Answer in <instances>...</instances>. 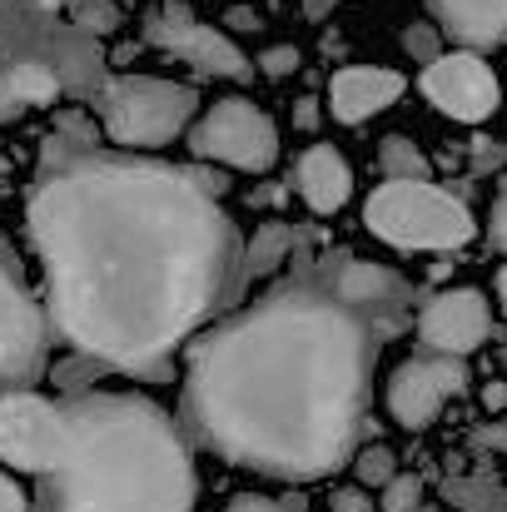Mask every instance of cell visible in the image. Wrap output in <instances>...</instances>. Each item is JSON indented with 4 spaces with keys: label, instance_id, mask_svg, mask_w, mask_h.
Masks as SVG:
<instances>
[{
    "label": "cell",
    "instance_id": "cell-1",
    "mask_svg": "<svg viewBox=\"0 0 507 512\" xmlns=\"http://www.w3.org/2000/svg\"><path fill=\"white\" fill-rule=\"evenodd\" d=\"M45 269V324L85 373L169 378V358L244 294V234L219 179L189 165L45 150L25 194Z\"/></svg>",
    "mask_w": 507,
    "mask_h": 512
},
{
    "label": "cell",
    "instance_id": "cell-2",
    "mask_svg": "<svg viewBox=\"0 0 507 512\" xmlns=\"http://www.w3.org/2000/svg\"><path fill=\"white\" fill-rule=\"evenodd\" d=\"M294 254L289 279L189 343L174 423L234 468L309 483L353 458L378 348L408 324L413 289L343 249Z\"/></svg>",
    "mask_w": 507,
    "mask_h": 512
},
{
    "label": "cell",
    "instance_id": "cell-3",
    "mask_svg": "<svg viewBox=\"0 0 507 512\" xmlns=\"http://www.w3.org/2000/svg\"><path fill=\"white\" fill-rule=\"evenodd\" d=\"M0 463L45 478L50 512H194L184 428L140 393H0Z\"/></svg>",
    "mask_w": 507,
    "mask_h": 512
},
{
    "label": "cell",
    "instance_id": "cell-4",
    "mask_svg": "<svg viewBox=\"0 0 507 512\" xmlns=\"http://www.w3.org/2000/svg\"><path fill=\"white\" fill-rule=\"evenodd\" d=\"M363 224L383 244L418 249V254H448L473 239L468 204L438 189L433 179H383L363 204Z\"/></svg>",
    "mask_w": 507,
    "mask_h": 512
},
{
    "label": "cell",
    "instance_id": "cell-5",
    "mask_svg": "<svg viewBox=\"0 0 507 512\" xmlns=\"http://www.w3.org/2000/svg\"><path fill=\"white\" fill-rule=\"evenodd\" d=\"M199 95L194 85L160 75H115L100 90V125L125 150H160L184 135Z\"/></svg>",
    "mask_w": 507,
    "mask_h": 512
},
{
    "label": "cell",
    "instance_id": "cell-6",
    "mask_svg": "<svg viewBox=\"0 0 507 512\" xmlns=\"http://www.w3.org/2000/svg\"><path fill=\"white\" fill-rule=\"evenodd\" d=\"M189 155L239 174H269L274 160H279V130L254 100L224 95L194 120Z\"/></svg>",
    "mask_w": 507,
    "mask_h": 512
},
{
    "label": "cell",
    "instance_id": "cell-7",
    "mask_svg": "<svg viewBox=\"0 0 507 512\" xmlns=\"http://www.w3.org/2000/svg\"><path fill=\"white\" fill-rule=\"evenodd\" d=\"M50 358L45 309L25 294L15 259L0 249V393H30Z\"/></svg>",
    "mask_w": 507,
    "mask_h": 512
},
{
    "label": "cell",
    "instance_id": "cell-8",
    "mask_svg": "<svg viewBox=\"0 0 507 512\" xmlns=\"http://www.w3.org/2000/svg\"><path fill=\"white\" fill-rule=\"evenodd\" d=\"M145 40L160 45L174 60H184L194 75H209V80H234V85H244V80L254 75V60H249L224 30L194 20L179 0L165 5V10H155V15L145 20Z\"/></svg>",
    "mask_w": 507,
    "mask_h": 512
},
{
    "label": "cell",
    "instance_id": "cell-9",
    "mask_svg": "<svg viewBox=\"0 0 507 512\" xmlns=\"http://www.w3.org/2000/svg\"><path fill=\"white\" fill-rule=\"evenodd\" d=\"M468 388V363L463 358H443V353H418L403 358L388 378V413L398 428H428L448 398H458Z\"/></svg>",
    "mask_w": 507,
    "mask_h": 512
},
{
    "label": "cell",
    "instance_id": "cell-10",
    "mask_svg": "<svg viewBox=\"0 0 507 512\" xmlns=\"http://www.w3.org/2000/svg\"><path fill=\"white\" fill-rule=\"evenodd\" d=\"M418 85L433 110H443L463 125H478L498 110V75L483 65V55H468V50H453V55H438L433 65H423Z\"/></svg>",
    "mask_w": 507,
    "mask_h": 512
},
{
    "label": "cell",
    "instance_id": "cell-11",
    "mask_svg": "<svg viewBox=\"0 0 507 512\" xmlns=\"http://www.w3.org/2000/svg\"><path fill=\"white\" fill-rule=\"evenodd\" d=\"M493 334V309L478 289H448L433 294L418 314V343L423 353H443V358H468L473 348H483Z\"/></svg>",
    "mask_w": 507,
    "mask_h": 512
},
{
    "label": "cell",
    "instance_id": "cell-12",
    "mask_svg": "<svg viewBox=\"0 0 507 512\" xmlns=\"http://www.w3.org/2000/svg\"><path fill=\"white\" fill-rule=\"evenodd\" d=\"M403 95V75L383 65H348L329 80V105L343 125H363Z\"/></svg>",
    "mask_w": 507,
    "mask_h": 512
},
{
    "label": "cell",
    "instance_id": "cell-13",
    "mask_svg": "<svg viewBox=\"0 0 507 512\" xmlns=\"http://www.w3.org/2000/svg\"><path fill=\"white\" fill-rule=\"evenodd\" d=\"M428 15L438 35H448L468 55L507 40V0H428Z\"/></svg>",
    "mask_w": 507,
    "mask_h": 512
},
{
    "label": "cell",
    "instance_id": "cell-14",
    "mask_svg": "<svg viewBox=\"0 0 507 512\" xmlns=\"http://www.w3.org/2000/svg\"><path fill=\"white\" fill-rule=\"evenodd\" d=\"M294 184L314 214H338L353 194V170L334 145H309L294 165Z\"/></svg>",
    "mask_w": 507,
    "mask_h": 512
},
{
    "label": "cell",
    "instance_id": "cell-15",
    "mask_svg": "<svg viewBox=\"0 0 507 512\" xmlns=\"http://www.w3.org/2000/svg\"><path fill=\"white\" fill-rule=\"evenodd\" d=\"M304 244V229H289V224H264L254 239H244V284L254 279H269L294 249Z\"/></svg>",
    "mask_w": 507,
    "mask_h": 512
},
{
    "label": "cell",
    "instance_id": "cell-16",
    "mask_svg": "<svg viewBox=\"0 0 507 512\" xmlns=\"http://www.w3.org/2000/svg\"><path fill=\"white\" fill-rule=\"evenodd\" d=\"M50 95H55V80H50L45 70H35V65H15V70L0 75V120H10L15 110L40 105V100H50Z\"/></svg>",
    "mask_w": 507,
    "mask_h": 512
},
{
    "label": "cell",
    "instance_id": "cell-17",
    "mask_svg": "<svg viewBox=\"0 0 507 512\" xmlns=\"http://www.w3.org/2000/svg\"><path fill=\"white\" fill-rule=\"evenodd\" d=\"M378 170H383V179H428V160H423V150L413 140L388 135L378 145Z\"/></svg>",
    "mask_w": 507,
    "mask_h": 512
},
{
    "label": "cell",
    "instance_id": "cell-18",
    "mask_svg": "<svg viewBox=\"0 0 507 512\" xmlns=\"http://www.w3.org/2000/svg\"><path fill=\"white\" fill-rule=\"evenodd\" d=\"M448 503L458 512H498L503 508V488L493 478H453L448 488Z\"/></svg>",
    "mask_w": 507,
    "mask_h": 512
},
{
    "label": "cell",
    "instance_id": "cell-19",
    "mask_svg": "<svg viewBox=\"0 0 507 512\" xmlns=\"http://www.w3.org/2000/svg\"><path fill=\"white\" fill-rule=\"evenodd\" d=\"M353 478H358L363 488H388V483L398 478V463H393V453H388L383 443H368V448L353 458Z\"/></svg>",
    "mask_w": 507,
    "mask_h": 512
},
{
    "label": "cell",
    "instance_id": "cell-20",
    "mask_svg": "<svg viewBox=\"0 0 507 512\" xmlns=\"http://www.w3.org/2000/svg\"><path fill=\"white\" fill-rule=\"evenodd\" d=\"M418 503H423V478H413V473H398L383 488V512H418Z\"/></svg>",
    "mask_w": 507,
    "mask_h": 512
},
{
    "label": "cell",
    "instance_id": "cell-21",
    "mask_svg": "<svg viewBox=\"0 0 507 512\" xmlns=\"http://www.w3.org/2000/svg\"><path fill=\"white\" fill-rule=\"evenodd\" d=\"M403 50L413 55V60H423V65H433L443 50H438V30L433 25H408L403 30Z\"/></svg>",
    "mask_w": 507,
    "mask_h": 512
},
{
    "label": "cell",
    "instance_id": "cell-22",
    "mask_svg": "<svg viewBox=\"0 0 507 512\" xmlns=\"http://www.w3.org/2000/svg\"><path fill=\"white\" fill-rule=\"evenodd\" d=\"M259 70H264V75H294V70H299V50H294V45H269V50L259 55Z\"/></svg>",
    "mask_w": 507,
    "mask_h": 512
},
{
    "label": "cell",
    "instance_id": "cell-23",
    "mask_svg": "<svg viewBox=\"0 0 507 512\" xmlns=\"http://www.w3.org/2000/svg\"><path fill=\"white\" fill-rule=\"evenodd\" d=\"M0 512H30V498H25V488L10 478V473H0Z\"/></svg>",
    "mask_w": 507,
    "mask_h": 512
},
{
    "label": "cell",
    "instance_id": "cell-24",
    "mask_svg": "<svg viewBox=\"0 0 507 512\" xmlns=\"http://www.w3.org/2000/svg\"><path fill=\"white\" fill-rule=\"evenodd\" d=\"M224 512H294V508H284V503H274V498H264V493H239Z\"/></svg>",
    "mask_w": 507,
    "mask_h": 512
},
{
    "label": "cell",
    "instance_id": "cell-25",
    "mask_svg": "<svg viewBox=\"0 0 507 512\" xmlns=\"http://www.w3.org/2000/svg\"><path fill=\"white\" fill-rule=\"evenodd\" d=\"M334 512H373V498L363 488H338L334 493Z\"/></svg>",
    "mask_w": 507,
    "mask_h": 512
},
{
    "label": "cell",
    "instance_id": "cell-26",
    "mask_svg": "<svg viewBox=\"0 0 507 512\" xmlns=\"http://www.w3.org/2000/svg\"><path fill=\"white\" fill-rule=\"evenodd\" d=\"M493 244L507 254V179H503V189H498V204H493Z\"/></svg>",
    "mask_w": 507,
    "mask_h": 512
},
{
    "label": "cell",
    "instance_id": "cell-27",
    "mask_svg": "<svg viewBox=\"0 0 507 512\" xmlns=\"http://www.w3.org/2000/svg\"><path fill=\"white\" fill-rule=\"evenodd\" d=\"M473 448H498V453H507V428H478L473 433Z\"/></svg>",
    "mask_w": 507,
    "mask_h": 512
},
{
    "label": "cell",
    "instance_id": "cell-28",
    "mask_svg": "<svg viewBox=\"0 0 507 512\" xmlns=\"http://www.w3.org/2000/svg\"><path fill=\"white\" fill-rule=\"evenodd\" d=\"M294 120H299V130H314V125H319V105H314V100H299V105H294Z\"/></svg>",
    "mask_w": 507,
    "mask_h": 512
},
{
    "label": "cell",
    "instance_id": "cell-29",
    "mask_svg": "<svg viewBox=\"0 0 507 512\" xmlns=\"http://www.w3.org/2000/svg\"><path fill=\"white\" fill-rule=\"evenodd\" d=\"M334 5H338V0H304V15H309V20H324Z\"/></svg>",
    "mask_w": 507,
    "mask_h": 512
},
{
    "label": "cell",
    "instance_id": "cell-30",
    "mask_svg": "<svg viewBox=\"0 0 507 512\" xmlns=\"http://www.w3.org/2000/svg\"><path fill=\"white\" fill-rule=\"evenodd\" d=\"M498 299H503V309H507V264L498 269Z\"/></svg>",
    "mask_w": 507,
    "mask_h": 512
},
{
    "label": "cell",
    "instance_id": "cell-31",
    "mask_svg": "<svg viewBox=\"0 0 507 512\" xmlns=\"http://www.w3.org/2000/svg\"><path fill=\"white\" fill-rule=\"evenodd\" d=\"M498 512H507V493H503V508H498Z\"/></svg>",
    "mask_w": 507,
    "mask_h": 512
}]
</instances>
